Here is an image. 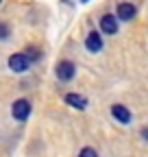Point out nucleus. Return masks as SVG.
I'll return each instance as SVG.
<instances>
[{
  "label": "nucleus",
  "instance_id": "1a4fd4ad",
  "mask_svg": "<svg viewBox=\"0 0 148 157\" xmlns=\"http://www.w3.org/2000/svg\"><path fill=\"white\" fill-rule=\"evenodd\" d=\"M22 55H24V57L28 59V61H35V59H39V50H37L35 46H28V48H26V50H24Z\"/></svg>",
  "mask_w": 148,
  "mask_h": 157
},
{
  "label": "nucleus",
  "instance_id": "ddd939ff",
  "mask_svg": "<svg viewBox=\"0 0 148 157\" xmlns=\"http://www.w3.org/2000/svg\"><path fill=\"white\" fill-rule=\"evenodd\" d=\"M0 2H2V0H0Z\"/></svg>",
  "mask_w": 148,
  "mask_h": 157
},
{
  "label": "nucleus",
  "instance_id": "9d476101",
  "mask_svg": "<svg viewBox=\"0 0 148 157\" xmlns=\"http://www.w3.org/2000/svg\"><path fill=\"white\" fill-rule=\"evenodd\" d=\"M79 157H98V153L91 148V146H85V148L79 153Z\"/></svg>",
  "mask_w": 148,
  "mask_h": 157
},
{
  "label": "nucleus",
  "instance_id": "0eeeda50",
  "mask_svg": "<svg viewBox=\"0 0 148 157\" xmlns=\"http://www.w3.org/2000/svg\"><path fill=\"white\" fill-rule=\"evenodd\" d=\"M63 101H65L70 107H74V109H85V107H87V98H85V96H81V94H74V92L65 94Z\"/></svg>",
  "mask_w": 148,
  "mask_h": 157
},
{
  "label": "nucleus",
  "instance_id": "39448f33",
  "mask_svg": "<svg viewBox=\"0 0 148 157\" xmlns=\"http://www.w3.org/2000/svg\"><path fill=\"white\" fill-rule=\"evenodd\" d=\"M85 48H87L89 52H100V48H102V37H100L96 31H91V33L85 37Z\"/></svg>",
  "mask_w": 148,
  "mask_h": 157
},
{
  "label": "nucleus",
  "instance_id": "423d86ee",
  "mask_svg": "<svg viewBox=\"0 0 148 157\" xmlns=\"http://www.w3.org/2000/svg\"><path fill=\"white\" fill-rule=\"evenodd\" d=\"M100 29L107 33V35H116L118 33V22H116V17L111 15V13H105L100 17Z\"/></svg>",
  "mask_w": 148,
  "mask_h": 157
},
{
  "label": "nucleus",
  "instance_id": "7ed1b4c3",
  "mask_svg": "<svg viewBox=\"0 0 148 157\" xmlns=\"http://www.w3.org/2000/svg\"><path fill=\"white\" fill-rule=\"evenodd\" d=\"M28 66H31V61H28L22 52H15V55L9 57V68H11L13 72H17V74H20V72H26Z\"/></svg>",
  "mask_w": 148,
  "mask_h": 157
},
{
  "label": "nucleus",
  "instance_id": "f257e3e1",
  "mask_svg": "<svg viewBox=\"0 0 148 157\" xmlns=\"http://www.w3.org/2000/svg\"><path fill=\"white\" fill-rule=\"evenodd\" d=\"M11 116L15 118V120H26V118L31 116V103L26 101V98H17V101L11 105Z\"/></svg>",
  "mask_w": 148,
  "mask_h": 157
},
{
  "label": "nucleus",
  "instance_id": "9b49d317",
  "mask_svg": "<svg viewBox=\"0 0 148 157\" xmlns=\"http://www.w3.org/2000/svg\"><path fill=\"white\" fill-rule=\"evenodd\" d=\"M7 37H9V26L0 24V39H7Z\"/></svg>",
  "mask_w": 148,
  "mask_h": 157
},
{
  "label": "nucleus",
  "instance_id": "20e7f679",
  "mask_svg": "<svg viewBox=\"0 0 148 157\" xmlns=\"http://www.w3.org/2000/svg\"><path fill=\"white\" fill-rule=\"evenodd\" d=\"M111 116H113L120 124H128V122H131V111H128L124 105H111Z\"/></svg>",
  "mask_w": 148,
  "mask_h": 157
},
{
  "label": "nucleus",
  "instance_id": "f8f14e48",
  "mask_svg": "<svg viewBox=\"0 0 148 157\" xmlns=\"http://www.w3.org/2000/svg\"><path fill=\"white\" fill-rule=\"evenodd\" d=\"M81 2H87V0H81Z\"/></svg>",
  "mask_w": 148,
  "mask_h": 157
},
{
  "label": "nucleus",
  "instance_id": "6e6552de",
  "mask_svg": "<svg viewBox=\"0 0 148 157\" xmlns=\"http://www.w3.org/2000/svg\"><path fill=\"white\" fill-rule=\"evenodd\" d=\"M135 7L131 5V2H120L118 5V17L120 20H124V22H128V20H133L135 17Z\"/></svg>",
  "mask_w": 148,
  "mask_h": 157
},
{
  "label": "nucleus",
  "instance_id": "f03ea898",
  "mask_svg": "<svg viewBox=\"0 0 148 157\" xmlns=\"http://www.w3.org/2000/svg\"><path fill=\"white\" fill-rule=\"evenodd\" d=\"M74 72H76V66L72 61H68V59L57 63V78L59 81H70V78H74Z\"/></svg>",
  "mask_w": 148,
  "mask_h": 157
}]
</instances>
